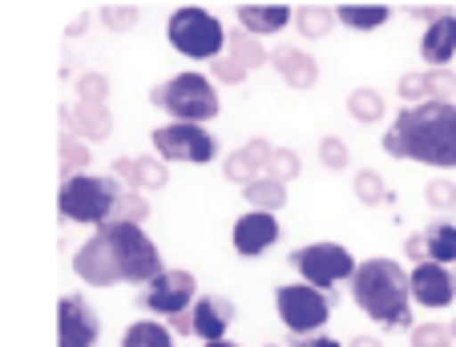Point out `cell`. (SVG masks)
I'll return each mask as SVG.
<instances>
[{
    "label": "cell",
    "instance_id": "6da1fadb",
    "mask_svg": "<svg viewBox=\"0 0 456 347\" xmlns=\"http://www.w3.org/2000/svg\"><path fill=\"white\" fill-rule=\"evenodd\" d=\"M73 270L89 286H113V283H150L162 275V254L150 243L142 226L129 222H102L89 243L77 246Z\"/></svg>",
    "mask_w": 456,
    "mask_h": 347
},
{
    "label": "cell",
    "instance_id": "7a4b0ae2",
    "mask_svg": "<svg viewBox=\"0 0 456 347\" xmlns=\"http://www.w3.org/2000/svg\"><path fill=\"white\" fill-rule=\"evenodd\" d=\"M384 149L392 157H412L424 165L452 170L456 165V105L452 101H420L404 105L392 130L384 133Z\"/></svg>",
    "mask_w": 456,
    "mask_h": 347
},
{
    "label": "cell",
    "instance_id": "3957f363",
    "mask_svg": "<svg viewBox=\"0 0 456 347\" xmlns=\"http://www.w3.org/2000/svg\"><path fill=\"white\" fill-rule=\"evenodd\" d=\"M352 299L368 319L384 323L392 331L412 327V295H408V275L392 259H368L352 270Z\"/></svg>",
    "mask_w": 456,
    "mask_h": 347
},
{
    "label": "cell",
    "instance_id": "277c9868",
    "mask_svg": "<svg viewBox=\"0 0 456 347\" xmlns=\"http://www.w3.org/2000/svg\"><path fill=\"white\" fill-rule=\"evenodd\" d=\"M150 101L186 125H202L218 117V93L202 73H178V77L162 81V85L150 89Z\"/></svg>",
    "mask_w": 456,
    "mask_h": 347
},
{
    "label": "cell",
    "instance_id": "5b68a950",
    "mask_svg": "<svg viewBox=\"0 0 456 347\" xmlns=\"http://www.w3.org/2000/svg\"><path fill=\"white\" fill-rule=\"evenodd\" d=\"M121 198V186L118 178H94V174H73L61 182L57 194V206L61 218H73V222H110L113 214V202Z\"/></svg>",
    "mask_w": 456,
    "mask_h": 347
},
{
    "label": "cell",
    "instance_id": "8992f818",
    "mask_svg": "<svg viewBox=\"0 0 456 347\" xmlns=\"http://www.w3.org/2000/svg\"><path fill=\"white\" fill-rule=\"evenodd\" d=\"M170 44L182 52V57H194V61H215L226 44L223 20L207 9H174L170 12Z\"/></svg>",
    "mask_w": 456,
    "mask_h": 347
},
{
    "label": "cell",
    "instance_id": "52a82bcc",
    "mask_svg": "<svg viewBox=\"0 0 456 347\" xmlns=\"http://www.w3.org/2000/svg\"><path fill=\"white\" fill-rule=\"evenodd\" d=\"M331 303H336V295L319 291V286H307V283H287L275 291L279 319L287 323L291 335H311L315 327H323L331 315Z\"/></svg>",
    "mask_w": 456,
    "mask_h": 347
},
{
    "label": "cell",
    "instance_id": "ba28073f",
    "mask_svg": "<svg viewBox=\"0 0 456 347\" xmlns=\"http://www.w3.org/2000/svg\"><path fill=\"white\" fill-rule=\"evenodd\" d=\"M287 262H291V267L307 278V286H319V291H331L336 283L352 278V270H355V259L339 243L299 246V251H291V259H287Z\"/></svg>",
    "mask_w": 456,
    "mask_h": 347
},
{
    "label": "cell",
    "instance_id": "9c48e42d",
    "mask_svg": "<svg viewBox=\"0 0 456 347\" xmlns=\"http://www.w3.org/2000/svg\"><path fill=\"white\" fill-rule=\"evenodd\" d=\"M154 141V157L162 162H210L218 154V141L215 133H207L202 125H186V122H170V125H158L150 133Z\"/></svg>",
    "mask_w": 456,
    "mask_h": 347
},
{
    "label": "cell",
    "instance_id": "30bf717a",
    "mask_svg": "<svg viewBox=\"0 0 456 347\" xmlns=\"http://www.w3.org/2000/svg\"><path fill=\"white\" fill-rule=\"evenodd\" d=\"M194 299H199V283H194L190 270H162V275H154L146 283V291L138 295V303L146 307V311L174 319V315L190 311Z\"/></svg>",
    "mask_w": 456,
    "mask_h": 347
},
{
    "label": "cell",
    "instance_id": "8fae6325",
    "mask_svg": "<svg viewBox=\"0 0 456 347\" xmlns=\"http://www.w3.org/2000/svg\"><path fill=\"white\" fill-rule=\"evenodd\" d=\"M102 335L94 307L81 295H61L57 303V347H94Z\"/></svg>",
    "mask_w": 456,
    "mask_h": 347
},
{
    "label": "cell",
    "instance_id": "7c38bea8",
    "mask_svg": "<svg viewBox=\"0 0 456 347\" xmlns=\"http://www.w3.org/2000/svg\"><path fill=\"white\" fill-rule=\"evenodd\" d=\"M408 295H412V303L440 311L456 299V270L440 267V262H416L408 275Z\"/></svg>",
    "mask_w": 456,
    "mask_h": 347
},
{
    "label": "cell",
    "instance_id": "4fadbf2b",
    "mask_svg": "<svg viewBox=\"0 0 456 347\" xmlns=\"http://www.w3.org/2000/svg\"><path fill=\"white\" fill-rule=\"evenodd\" d=\"M190 335H202L207 343H215V339L226 335V327L234 323V315H239V307L231 303V299L223 295H202L190 303Z\"/></svg>",
    "mask_w": 456,
    "mask_h": 347
},
{
    "label": "cell",
    "instance_id": "5bb4252c",
    "mask_svg": "<svg viewBox=\"0 0 456 347\" xmlns=\"http://www.w3.org/2000/svg\"><path fill=\"white\" fill-rule=\"evenodd\" d=\"M231 243H234V251L247 254V259L271 251V246L279 243L275 214H263V210H250V214H242L239 222H234V230H231Z\"/></svg>",
    "mask_w": 456,
    "mask_h": 347
},
{
    "label": "cell",
    "instance_id": "9a60e30c",
    "mask_svg": "<svg viewBox=\"0 0 456 347\" xmlns=\"http://www.w3.org/2000/svg\"><path fill=\"white\" fill-rule=\"evenodd\" d=\"M271 141L267 138H250L242 149H234L231 157H226L223 165V178L226 182H239V186H250L255 178H263L267 174V162H271Z\"/></svg>",
    "mask_w": 456,
    "mask_h": 347
},
{
    "label": "cell",
    "instance_id": "2e32d148",
    "mask_svg": "<svg viewBox=\"0 0 456 347\" xmlns=\"http://www.w3.org/2000/svg\"><path fill=\"white\" fill-rule=\"evenodd\" d=\"M65 130H73V138L86 141H105L113 133V113L102 101H77L73 113H65Z\"/></svg>",
    "mask_w": 456,
    "mask_h": 347
},
{
    "label": "cell",
    "instance_id": "e0dca14e",
    "mask_svg": "<svg viewBox=\"0 0 456 347\" xmlns=\"http://www.w3.org/2000/svg\"><path fill=\"white\" fill-rule=\"evenodd\" d=\"M420 57L436 69H444L456 57V12H440L420 36Z\"/></svg>",
    "mask_w": 456,
    "mask_h": 347
},
{
    "label": "cell",
    "instance_id": "ac0fdd59",
    "mask_svg": "<svg viewBox=\"0 0 456 347\" xmlns=\"http://www.w3.org/2000/svg\"><path fill=\"white\" fill-rule=\"evenodd\" d=\"M267 57H271V65L279 69V77H283L291 89H311L319 81L315 57H311V52H303V49H295V44H279V49L267 52Z\"/></svg>",
    "mask_w": 456,
    "mask_h": 347
},
{
    "label": "cell",
    "instance_id": "d6986e66",
    "mask_svg": "<svg viewBox=\"0 0 456 347\" xmlns=\"http://www.w3.org/2000/svg\"><path fill=\"white\" fill-rule=\"evenodd\" d=\"M113 174L126 178L129 190H162L170 182V165L162 157H118Z\"/></svg>",
    "mask_w": 456,
    "mask_h": 347
},
{
    "label": "cell",
    "instance_id": "ffe728a7",
    "mask_svg": "<svg viewBox=\"0 0 456 347\" xmlns=\"http://www.w3.org/2000/svg\"><path fill=\"white\" fill-rule=\"evenodd\" d=\"M287 20H291V9H287V4H242L239 9V25H242V33H250V36L279 33Z\"/></svg>",
    "mask_w": 456,
    "mask_h": 347
},
{
    "label": "cell",
    "instance_id": "44dd1931",
    "mask_svg": "<svg viewBox=\"0 0 456 347\" xmlns=\"http://www.w3.org/2000/svg\"><path fill=\"white\" fill-rule=\"evenodd\" d=\"M424 246H428V262H440V267H448V262H456V222H432L428 230H424Z\"/></svg>",
    "mask_w": 456,
    "mask_h": 347
},
{
    "label": "cell",
    "instance_id": "7402d4cb",
    "mask_svg": "<svg viewBox=\"0 0 456 347\" xmlns=\"http://www.w3.org/2000/svg\"><path fill=\"white\" fill-rule=\"evenodd\" d=\"M291 17H295V28H299V36H307V41L328 36L331 25H336V12H331L328 4H299Z\"/></svg>",
    "mask_w": 456,
    "mask_h": 347
},
{
    "label": "cell",
    "instance_id": "603a6c76",
    "mask_svg": "<svg viewBox=\"0 0 456 347\" xmlns=\"http://www.w3.org/2000/svg\"><path fill=\"white\" fill-rule=\"evenodd\" d=\"M242 198H247L255 210H263V214H275V210L287 202V186L271 182L267 174H263V178H255L250 186H242Z\"/></svg>",
    "mask_w": 456,
    "mask_h": 347
},
{
    "label": "cell",
    "instance_id": "cb8c5ba5",
    "mask_svg": "<svg viewBox=\"0 0 456 347\" xmlns=\"http://www.w3.org/2000/svg\"><path fill=\"white\" fill-rule=\"evenodd\" d=\"M384 109H387L384 97H379L371 85H360V89H352V93H347V113H352L360 125L379 122V117H384Z\"/></svg>",
    "mask_w": 456,
    "mask_h": 347
},
{
    "label": "cell",
    "instance_id": "d4e9b609",
    "mask_svg": "<svg viewBox=\"0 0 456 347\" xmlns=\"http://www.w3.org/2000/svg\"><path fill=\"white\" fill-rule=\"evenodd\" d=\"M121 347H174V335L154 319H138L129 323L126 335H121Z\"/></svg>",
    "mask_w": 456,
    "mask_h": 347
},
{
    "label": "cell",
    "instance_id": "484cf974",
    "mask_svg": "<svg viewBox=\"0 0 456 347\" xmlns=\"http://www.w3.org/2000/svg\"><path fill=\"white\" fill-rule=\"evenodd\" d=\"M150 218V202L142 198L138 190H121V198L113 202V214L110 222H129V226H142Z\"/></svg>",
    "mask_w": 456,
    "mask_h": 347
},
{
    "label": "cell",
    "instance_id": "4316f807",
    "mask_svg": "<svg viewBox=\"0 0 456 347\" xmlns=\"http://www.w3.org/2000/svg\"><path fill=\"white\" fill-rule=\"evenodd\" d=\"M336 20L352 28H379L387 20V9L384 4H344V9H336Z\"/></svg>",
    "mask_w": 456,
    "mask_h": 347
},
{
    "label": "cell",
    "instance_id": "83f0119b",
    "mask_svg": "<svg viewBox=\"0 0 456 347\" xmlns=\"http://www.w3.org/2000/svg\"><path fill=\"white\" fill-rule=\"evenodd\" d=\"M231 61H239L242 65V69H255V65H263V61H267V52H263V44H258L255 41V36H250V33H242V28H239V33H231Z\"/></svg>",
    "mask_w": 456,
    "mask_h": 347
},
{
    "label": "cell",
    "instance_id": "f1b7e54d",
    "mask_svg": "<svg viewBox=\"0 0 456 347\" xmlns=\"http://www.w3.org/2000/svg\"><path fill=\"white\" fill-rule=\"evenodd\" d=\"M299 170H303V162H299V154L295 149H271V162H267V178L271 182H279V186H287V182H295L299 178Z\"/></svg>",
    "mask_w": 456,
    "mask_h": 347
},
{
    "label": "cell",
    "instance_id": "f546056e",
    "mask_svg": "<svg viewBox=\"0 0 456 347\" xmlns=\"http://www.w3.org/2000/svg\"><path fill=\"white\" fill-rule=\"evenodd\" d=\"M456 73L452 69H424V101H452Z\"/></svg>",
    "mask_w": 456,
    "mask_h": 347
},
{
    "label": "cell",
    "instance_id": "4dcf8cb0",
    "mask_svg": "<svg viewBox=\"0 0 456 347\" xmlns=\"http://www.w3.org/2000/svg\"><path fill=\"white\" fill-rule=\"evenodd\" d=\"M408 343L412 347H452V331H448V323H412V327H408Z\"/></svg>",
    "mask_w": 456,
    "mask_h": 347
},
{
    "label": "cell",
    "instance_id": "1f68e13d",
    "mask_svg": "<svg viewBox=\"0 0 456 347\" xmlns=\"http://www.w3.org/2000/svg\"><path fill=\"white\" fill-rule=\"evenodd\" d=\"M355 198H360L363 206H379V202H387L384 178H379L376 170H360L355 174Z\"/></svg>",
    "mask_w": 456,
    "mask_h": 347
},
{
    "label": "cell",
    "instance_id": "d6a6232c",
    "mask_svg": "<svg viewBox=\"0 0 456 347\" xmlns=\"http://www.w3.org/2000/svg\"><path fill=\"white\" fill-rule=\"evenodd\" d=\"M81 165H89V149L81 146L69 130H65V133H61V170H65V178H73Z\"/></svg>",
    "mask_w": 456,
    "mask_h": 347
},
{
    "label": "cell",
    "instance_id": "836d02e7",
    "mask_svg": "<svg viewBox=\"0 0 456 347\" xmlns=\"http://www.w3.org/2000/svg\"><path fill=\"white\" fill-rule=\"evenodd\" d=\"M77 101L110 105V77H105V73H81L77 77Z\"/></svg>",
    "mask_w": 456,
    "mask_h": 347
},
{
    "label": "cell",
    "instance_id": "e575fe53",
    "mask_svg": "<svg viewBox=\"0 0 456 347\" xmlns=\"http://www.w3.org/2000/svg\"><path fill=\"white\" fill-rule=\"evenodd\" d=\"M319 162L328 165V170H347V162H352V157H347L344 141H339L336 133H328V138L319 141Z\"/></svg>",
    "mask_w": 456,
    "mask_h": 347
},
{
    "label": "cell",
    "instance_id": "d590c367",
    "mask_svg": "<svg viewBox=\"0 0 456 347\" xmlns=\"http://www.w3.org/2000/svg\"><path fill=\"white\" fill-rule=\"evenodd\" d=\"M102 25H110L113 33L134 28V25H138V9H134V4H105V9H102Z\"/></svg>",
    "mask_w": 456,
    "mask_h": 347
},
{
    "label": "cell",
    "instance_id": "8d00e7d4",
    "mask_svg": "<svg viewBox=\"0 0 456 347\" xmlns=\"http://www.w3.org/2000/svg\"><path fill=\"white\" fill-rule=\"evenodd\" d=\"M210 73H215V81H223V85H242V81H247V69H242L239 61H231V57H215Z\"/></svg>",
    "mask_w": 456,
    "mask_h": 347
},
{
    "label": "cell",
    "instance_id": "74e56055",
    "mask_svg": "<svg viewBox=\"0 0 456 347\" xmlns=\"http://www.w3.org/2000/svg\"><path fill=\"white\" fill-rule=\"evenodd\" d=\"M424 198H428V206H436V210L456 206V186H452V182H444V178H436V182H428Z\"/></svg>",
    "mask_w": 456,
    "mask_h": 347
},
{
    "label": "cell",
    "instance_id": "f35d334b",
    "mask_svg": "<svg viewBox=\"0 0 456 347\" xmlns=\"http://www.w3.org/2000/svg\"><path fill=\"white\" fill-rule=\"evenodd\" d=\"M396 89H400V97H404V101H416V105H420V101H424V69H420V73H404Z\"/></svg>",
    "mask_w": 456,
    "mask_h": 347
},
{
    "label": "cell",
    "instance_id": "ab89813d",
    "mask_svg": "<svg viewBox=\"0 0 456 347\" xmlns=\"http://www.w3.org/2000/svg\"><path fill=\"white\" fill-rule=\"evenodd\" d=\"M404 254H408V259H412V262H428V246H424V230H420V235H408Z\"/></svg>",
    "mask_w": 456,
    "mask_h": 347
},
{
    "label": "cell",
    "instance_id": "60d3db41",
    "mask_svg": "<svg viewBox=\"0 0 456 347\" xmlns=\"http://www.w3.org/2000/svg\"><path fill=\"white\" fill-rule=\"evenodd\" d=\"M295 347H344V343H336V339H328V335H303Z\"/></svg>",
    "mask_w": 456,
    "mask_h": 347
},
{
    "label": "cell",
    "instance_id": "b9f144b4",
    "mask_svg": "<svg viewBox=\"0 0 456 347\" xmlns=\"http://www.w3.org/2000/svg\"><path fill=\"white\" fill-rule=\"evenodd\" d=\"M170 327L178 331V335H190V315H186V311H182V315H174V319H170Z\"/></svg>",
    "mask_w": 456,
    "mask_h": 347
},
{
    "label": "cell",
    "instance_id": "7bdbcfd3",
    "mask_svg": "<svg viewBox=\"0 0 456 347\" xmlns=\"http://www.w3.org/2000/svg\"><path fill=\"white\" fill-rule=\"evenodd\" d=\"M347 347H384V343H379L376 335H355V339H352V343H347Z\"/></svg>",
    "mask_w": 456,
    "mask_h": 347
},
{
    "label": "cell",
    "instance_id": "ee69618b",
    "mask_svg": "<svg viewBox=\"0 0 456 347\" xmlns=\"http://www.w3.org/2000/svg\"><path fill=\"white\" fill-rule=\"evenodd\" d=\"M207 347H239V343H231V339H215V343H207Z\"/></svg>",
    "mask_w": 456,
    "mask_h": 347
},
{
    "label": "cell",
    "instance_id": "f6af8a7d",
    "mask_svg": "<svg viewBox=\"0 0 456 347\" xmlns=\"http://www.w3.org/2000/svg\"><path fill=\"white\" fill-rule=\"evenodd\" d=\"M448 331H452V343H456V319H452V323H448Z\"/></svg>",
    "mask_w": 456,
    "mask_h": 347
},
{
    "label": "cell",
    "instance_id": "bcb514c9",
    "mask_svg": "<svg viewBox=\"0 0 456 347\" xmlns=\"http://www.w3.org/2000/svg\"><path fill=\"white\" fill-rule=\"evenodd\" d=\"M263 347H279V343H263Z\"/></svg>",
    "mask_w": 456,
    "mask_h": 347
}]
</instances>
